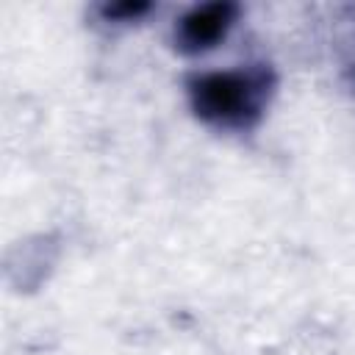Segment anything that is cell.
Returning <instances> with one entry per match:
<instances>
[{
    "mask_svg": "<svg viewBox=\"0 0 355 355\" xmlns=\"http://www.w3.org/2000/svg\"><path fill=\"white\" fill-rule=\"evenodd\" d=\"M266 94V78L258 72H211L191 86L194 108L219 125H247L258 116Z\"/></svg>",
    "mask_w": 355,
    "mask_h": 355,
    "instance_id": "cell-1",
    "label": "cell"
},
{
    "mask_svg": "<svg viewBox=\"0 0 355 355\" xmlns=\"http://www.w3.org/2000/svg\"><path fill=\"white\" fill-rule=\"evenodd\" d=\"M233 17H236V6L230 3H208V6L191 8L178 25V44L189 53L208 50L227 33V28L233 25Z\"/></svg>",
    "mask_w": 355,
    "mask_h": 355,
    "instance_id": "cell-2",
    "label": "cell"
}]
</instances>
